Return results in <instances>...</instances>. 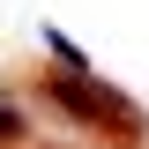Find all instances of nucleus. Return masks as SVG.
I'll return each instance as SVG.
<instances>
[{
  "instance_id": "1",
  "label": "nucleus",
  "mask_w": 149,
  "mask_h": 149,
  "mask_svg": "<svg viewBox=\"0 0 149 149\" xmlns=\"http://www.w3.org/2000/svg\"><path fill=\"white\" fill-rule=\"evenodd\" d=\"M45 97H52L67 119H82V127H142V112L127 104L119 90H104V82H90V67H67V74H45Z\"/></svg>"
},
{
  "instance_id": "2",
  "label": "nucleus",
  "mask_w": 149,
  "mask_h": 149,
  "mask_svg": "<svg viewBox=\"0 0 149 149\" xmlns=\"http://www.w3.org/2000/svg\"><path fill=\"white\" fill-rule=\"evenodd\" d=\"M22 134H30V119H22V112H15V104H8V97H0V149H15V142H22Z\"/></svg>"
},
{
  "instance_id": "3",
  "label": "nucleus",
  "mask_w": 149,
  "mask_h": 149,
  "mask_svg": "<svg viewBox=\"0 0 149 149\" xmlns=\"http://www.w3.org/2000/svg\"><path fill=\"white\" fill-rule=\"evenodd\" d=\"M45 52H52V60H60V67H90V60L74 52V45H67V37H60V30H45Z\"/></svg>"
}]
</instances>
